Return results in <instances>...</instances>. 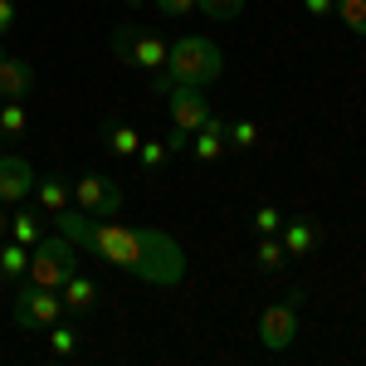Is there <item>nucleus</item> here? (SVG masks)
I'll use <instances>...</instances> for the list:
<instances>
[{
  "label": "nucleus",
  "mask_w": 366,
  "mask_h": 366,
  "mask_svg": "<svg viewBox=\"0 0 366 366\" xmlns=\"http://www.w3.org/2000/svg\"><path fill=\"white\" fill-rule=\"evenodd\" d=\"M59 234H69L84 254H98L103 264H113L117 274L152 283V288H176L186 279V249L171 239L167 229L147 225H122V220H93L79 205L54 215Z\"/></svg>",
  "instance_id": "1"
},
{
  "label": "nucleus",
  "mask_w": 366,
  "mask_h": 366,
  "mask_svg": "<svg viewBox=\"0 0 366 366\" xmlns=\"http://www.w3.org/2000/svg\"><path fill=\"white\" fill-rule=\"evenodd\" d=\"M167 74L176 84H215L220 74H225V54H220V44L215 39H205V34H186V39H176L167 54Z\"/></svg>",
  "instance_id": "2"
},
{
  "label": "nucleus",
  "mask_w": 366,
  "mask_h": 366,
  "mask_svg": "<svg viewBox=\"0 0 366 366\" xmlns=\"http://www.w3.org/2000/svg\"><path fill=\"white\" fill-rule=\"evenodd\" d=\"M79 244L69 239V234H39V244L29 249V283H39V288H64V279H74L79 274Z\"/></svg>",
  "instance_id": "3"
},
{
  "label": "nucleus",
  "mask_w": 366,
  "mask_h": 366,
  "mask_svg": "<svg viewBox=\"0 0 366 366\" xmlns=\"http://www.w3.org/2000/svg\"><path fill=\"white\" fill-rule=\"evenodd\" d=\"M167 113H171V132H167V147L171 152H186L191 137H196L200 127L210 122V103H205V93L196 84H176L167 93Z\"/></svg>",
  "instance_id": "4"
},
{
  "label": "nucleus",
  "mask_w": 366,
  "mask_h": 366,
  "mask_svg": "<svg viewBox=\"0 0 366 366\" xmlns=\"http://www.w3.org/2000/svg\"><path fill=\"white\" fill-rule=\"evenodd\" d=\"M113 54H117V64H127V69H147V74H157V69H167L171 44H167V39H157L152 29L117 25L113 29Z\"/></svg>",
  "instance_id": "5"
},
{
  "label": "nucleus",
  "mask_w": 366,
  "mask_h": 366,
  "mask_svg": "<svg viewBox=\"0 0 366 366\" xmlns=\"http://www.w3.org/2000/svg\"><path fill=\"white\" fill-rule=\"evenodd\" d=\"M298 303H303V288H293L283 303H269L259 312V347L264 352H288L298 342Z\"/></svg>",
  "instance_id": "6"
},
{
  "label": "nucleus",
  "mask_w": 366,
  "mask_h": 366,
  "mask_svg": "<svg viewBox=\"0 0 366 366\" xmlns=\"http://www.w3.org/2000/svg\"><path fill=\"white\" fill-rule=\"evenodd\" d=\"M74 205L93 215V220H117V210H122V186H117L113 176H103V171H88L74 181Z\"/></svg>",
  "instance_id": "7"
},
{
  "label": "nucleus",
  "mask_w": 366,
  "mask_h": 366,
  "mask_svg": "<svg viewBox=\"0 0 366 366\" xmlns=\"http://www.w3.org/2000/svg\"><path fill=\"white\" fill-rule=\"evenodd\" d=\"M15 322H20L25 332H44V327L64 322V298H59V288H39V283L20 288V293H15Z\"/></svg>",
  "instance_id": "8"
},
{
  "label": "nucleus",
  "mask_w": 366,
  "mask_h": 366,
  "mask_svg": "<svg viewBox=\"0 0 366 366\" xmlns=\"http://www.w3.org/2000/svg\"><path fill=\"white\" fill-rule=\"evenodd\" d=\"M34 88H39V74H34V64L25 54H10L0 59V98H10V103H25L34 98Z\"/></svg>",
  "instance_id": "9"
},
{
  "label": "nucleus",
  "mask_w": 366,
  "mask_h": 366,
  "mask_svg": "<svg viewBox=\"0 0 366 366\" xmlns=\"http://www.w3.org/2000/svg\"><path fill=\"white\" fill-rule=\"evenodd\" d=\"M34 181H39V171L25 157H0V205H25L34 196Z\"/></svg>",
  "instance_id": "10"
},
{
  "label": "nucleus",
  "mask_w": 366,
  "mask_h": 366,
  "mask_svg": "<svg viewBox=\"0 0 366 366\" xmlns=\"http://www.w3.org/2000/svg\"><path fill=\"white\" fill-rule=\"evenodd\" d=\"M69 205H74V181H69L64 171H44V176L34 181V210L59 215V210H69Z\"/></svg>",
  "instance_id": "11"
},
{
  "label": "nucleus",
  "mask_w": 366,
  "mask_h": 366,
  "mask_svg": "<svg viewBox=\"0 0 366 366\" xmlns=\"http://www.w3.org/2000/svg\"><path fill=\"white\" fill-rule=\"evenodd\" d=\"M225 152H229V142H225V122L210 113V122H205L196 137H191V157H196L200 167H215V162H220Z\"/></svg>",
  "instance_id": "12"
},
{
  "label": "nucleus",
  "mask_w": 366,
  "mask_h": 366,
  "mask_svg": "<svg viewBox=\"0 0 366 366\" xmlns=\"http://www.w3.org/2000/svg\"><path fill=\"white\" fill-rule=\"evenodd\" d=\"M59 298H64V312L84 317V312H93L98 303H103V288H98L93 279H84V274H74V279H64V288H59Z\"/></svg>",
  "instance_id": "13"
},
{
  "label": "nucleus",
  "mask_w": 366,
  "mask_h": 366,
  "mask_svg": "<svg viewBox=\"0 0 366 366\" xmlns=\"http://www.w3.org/2000/svg\"><path fill=\"white\" fill-rule=\"evenodd\" d=\"M279 239H283V249H288V259H303V254H312L317 249V225H312L308 215H288L283 220V229H279Z\"/></svg>",
  "instance_id": "14"
},
{
  "label": "nucleus",
  "mask_w": 366,
  "mask_h": 366,
  "mask_svg": "<svg viewBox=\"0 0 366 366\" xmlns=\"http://www.w3.org/2000/svg\"><path fill=\"white\" fill-rule=\"evenodd\" d=\"M142 147V132H132L127 122H103V152L117 157V162H132Z\"/></svg>",
  "instance_id": "15"
},
{
  "label": "nucleus",
  "mask_w": 366,
  "mask_h": 366,
  "mask_svg": "<svg viewBox=\"0 0 366 366\" xmlns=\"http://www.w3.org/2000/svg\"><path fill=\"white\" fill-rule=\"evenodd\" d=\"M25 269H29V249L20 244V239H0V283H20L25 279Z\"/></svg>",
  "instance_id": "16"
},
{
  "label": "nucleus",
  "mask_w": 366,
  "mask_h": 366,
  "mask_svg": "<svg viewBox=\"0 0 366 366\" xmlns=\"http://www.w3.org/2000/svg\"><path fill=\"white\" fill-rule=\"evenodd\" d=\"M254 264H259L264 274H279L283 264H288V249H283L279 234H259V244H254Z\"/></svg>",
  "instance_id": "17"
},
{
  "label": "nucleus",
  "mask_w": 366,
  "mask_h": 366,
  "mask_svg": "<svg viewBox=\"0 0 366 366\" xmlns=\"http://www.w3.org/2000/svg\"><path fill=\"white\" fill-rule=\"evenodd\" d=\"M25 132H29L25 103H10V98H0V137H25Z\"/></svg>",
  "instance_id": "18"
},
{
  "label": "nucleus",
  "mask_w": 366,
  "mask_h": 366,
  "mask_svg": "<svg viewBox=\"0 0 366 366\" xmlns=\"http://www.w3.org/2000/svg\"><path fill=\"white\" fill-rule=\"evenodd\" d=\"M225 142L234 147V152H254V147H259V122H254V117H234V122H225Z\"/></svg>",
  "instance_id": "19"
},
{
  "label": "nucleus",
  "mask_w": 366,
  "mask_h": 366,
  "mask_svg": "<svg viewBox=\"0 0 366 366\" xmlns=\"http://www.w3.org/2000/svg\"><path fill=\"white\" fill-rule=\"evenodd\" d=\"M10 239H20L25 249H34L39 244V215L34 210H15L10 215Z\"/></svg>",
  "instance_id": "20"
},
{
  "label": "nucleus",
  "mask_w": 366,
  "mask_h": 366,
  "mask_svg": "<svg viewBox=\"0 0 366 366\" xmlns=\"http://www.w3.org/2000/svg\"><path fill=\"white\" fill-rule=\"evenodd\" d=\"M44 337H49V357H74L79 352V327L54 322V327H44Z\"/></svg>",
  "instance_id": "21"
},
{
  "label": "nucleus",
  "mask_w": 366,
  "mask_h": 366,
  "mask_svg": "<svg viewBox=\"0 0 366 366\" xmlns=\"http://www.w3.org/2000/svg\"><path fill=\"white\" fill-rule=\"evenodd\" d=\"M196 10L205 20H220L225 25V20H239L244 15V0H196Z\"/></svg>",
  "instance_id": "22"
},
{
  "label": "nucleus",
  "mask_w": 366,
  "mask_h": 366,
  "mask_svg": "<svg viewBox=\"0 0 366 366\" xmlns=\"http://www.w3.org/2000/svg\"><path fill=\"white\" fill-rule=\"evenodd\" d=\"M167 157H171L167 142H147V137H142V147H137V157H132V162H137L142 171H162V167H167Z\"/></svg>",
  "instance_id": "23"
},
{
  "label": "nucleus",
  "mask_w": 366,
  "mask_h": 366,
  "mask_svg": "<svg viewBox=\"0 0 366 366\" xmlns=\"http://www.w3.org/2000/svg\"><path fill=\"white\" fill-rule=\"evenodd\" d=\"M283 220H288V210H279V205H259V210H254V229H259V234H279Z\"/></svg>",
  "instance_id": "24"
},
{
  "label": "nucleus",
  "mask_w": 366,
  "mask_h": 366,
  "mask_svg": "<svg viewBox=\"0 0 366 366\" xmlns=\"http://www.w3.org/2000/svg\"><path fill=\"white\" fill-rule=\"evenodd\" d=\"M337 15L347 20L352 34H366V0H337Z\"/></svg>",
  "instance_id": "25"
},
{
  "label": "nucleus",
  "mask_w": 366,
  "mask_h": 366,
  "mask_svg": "<svg viewBox=\"0 0 366 366\" xmlns=\"http://www.w3.org/2000/svg\"><path fill=\"white\" fill-rule=\"evenodd\" d=\"M157 15L162 20H186V15H196V0H157Z\"/></svg>",
  "instance_id": "26"
},
{
  "label": "nucleus",
  "mask_w": 366,
  "mask_h": 366,
  "mask_svg": "<svg viewBox=\"0 0 366 366\" xmlns=\"http://www.w3.org/2000/svg\"><path fill=\"white\" fill-rule=\"evenodd\" d=\"M303 10L312 20H322V15H337V0H303Z\"/></svg>",
  "instance_id": "27"
},
{
  "label": "nucleus",
  "mask_w": 366,
  "mask_h": 366,
  "mask_svg": "<svg viewBox=\"0 0 366 366\" xmlns=\"http://www.w3.org/2000/svg\"><path fill=\"white\" fill-rule=\"evenodd\" d=\"M15 29V0H0V39Z\"/></svg>",
  "instance_id": "28"
},
{
  "label": "nucleus",
  "mask_w": 366,
  "mask_h": 366,
  "mask_svg": "<svg viewBox=\"0 0 366 366\" xmlns=\"http://www.w3.org/2000/svg\"><path fill=\"white\" fill-rule=\"evenodd\" d=\"M5 234H10V215L0 210V239H5Z\"/></svg>",
  "instance_id": "29"
},
{
  "label": "nucleus",
  "mask_w": 366,
  "mask_h": 366,
  "mask_svg": "<svg viewBox=\"0 0 366 366\" xmlns=\"http://www.w3.org/2000/svg\"><path fill=\"white\" fill-rule=\"evenodd\" d=\"M0 59H5V44H0Z\"/></svg>",
  "instance_id": "30"
},
{
  "label": "nucleus",
  "mask_w": 366,
  "mask_h": 366,
  "mask_svg": "<svg viewBox=\"0 0 366 366\" xmlns=\"http://www.w3.org/2000/svg\"><path fill=\"white\" fill-rule=\"evenodd\" d=\"M0 142H5V137H0ZM0 157H5V147H0Z\"/></svg>",
  "instance_id": "31"
},
{
  "label": "nucleus",
  "mask_w": 366,
  "mask_h": 366,
  "mask_svg": "<svg viewBox=\"0 0 366 366\" xmlns=\"http://www.w3.org/2000/svg\"><path fill=\"white\" fill-rule=\"evenodd\" d=\"M127 5H142V0H127Z\"/></svg>",
  "instance_id": "32"
}]
</instances>
